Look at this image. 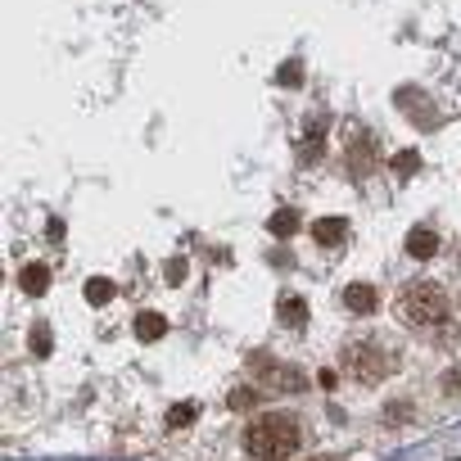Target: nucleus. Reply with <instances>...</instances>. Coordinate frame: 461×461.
<instances>
[{"instance_id": "1", "label": "nucleus", "mask_w": 461, "mask_h": 461, "mask_svg": "<svg viewBox=\"0 0 461 461\" xmlns=\"http://www.w3.org/2000/svg\"><path fill=\"white\" fill-rule=\"evenodd\" d=\"M299 443H303V425L285 411H263L245 429V452L258 461H285L299 452Z\"/></svg>"}, {"instance_id": "2", "label": "nucleus", "mask_w": 461, "mask_h": 461, "mask_svg": "<svg viewBox=\"0 0 461 461\" xmlns=\"http://www.w3.org/2000/svg\"><path fill=\"white\" fill-rule=\"evenodd\" d=\"M447 290L443 285H434V281H411L402 294H398V317L407 321V326H434V321H443L447 317Z\"/></svg>"}, {"instance_id": "3", "label": "nucleus", "mask_w": 461, "mask_h": 461, "mask_svg": "<svg viewBox=\"0 0 461 461\" xmlns=\"http://www.w3.org/2000/svg\"><path fill=\"white\" fill-rule=\"evenodd\" d=\"M344 366H348V375H353L357 384H380V380L393 371V353L380 348L375 339H357V344L344 348Z\"/></svg>"}, {"instance_id": "4", "label": "nucleus", "mask_w": 461, "mask_h": 461, "mask_svg": "<svg viewBox=\"0 0 461 461\" xmlns=\"http://www.w3.org/2000/svg\"><path fill=\"white\" fill-rule=\"evenodd\" d=\"M312 240H317L321 249L344 245V240H348V221H344V217H321V221L312 226Z\"/></svg>"}, {"instance_id": "5", "label": "nucleus", "mask_w": 461, "mask_h": 461, "mask_svg": "<svg viewBox=\"0 0 461 461\" xmlns=\"http://www.w3.org/2000/svg\"><path fill=\"white\" fill-rule=\"evenodd\" d=\"M407 254L411 258H434L438 254V236H434L429 226H411L407 230Z\"/></svg>"}, {"instance_id": "6", "label": "nucleus", "mask_w": 461, "mask_h": 461, "mask_svg": "<svg viewBox=\"0 0 461 461\" xmlns=\"http://www.w3.org/2000/svg\"><path fill=\"white\" fill-rule=\"evenodd\" d=\"M375 303H380V299H375V290H371L366 281H357V285H348V290H344V308H348V312H357V317L375 312Z\"/></svg>"}, {"instance_id": "7", "label": "nucleus", "mask_w": 461, "mask_h": 461, "mask_svg": "<svg viewBox=\"0 0 461 461\" xmlns=\"http://www.w3.org/2000/svg\"><path fill=\"white\" fill-rule=\"evenodd\" d=\"M276 317H281V326H290V330H299V326H308V303L303 299H281V308H276Z\"/></svg>"}, {"instance_id": "8", "label": "nucleus", "mask_w": 461, "mask_h": 461, "mask_svg": "<svg viewBox=\"0 0 461 461\" xmlns=\"http://www.w3.org/2000/svg\"><path fill=\"white\" fill-rule=\"evenodd\" d=\"M163 330H167V321H163L158 312H140V317H136V339H140V344L163 339Z\"/></svg>"}, {"instance_id": "9", "label": "nucleus", "mask_w": 461, "mask_h": 461, "mask_svg": "<svg viewBox=\"0 0 461 461\" xmlns=\"http://www.w3.org/2000/svg\"><path fill=\"white\" fill-rule=\"evenodd\" d=\"M263 380H267L272 389H290V393H294V389H303V375H294V371H285V366H276V362H272V366H263Z\"/></svg>"}, {"instance_id": "10", "label": "nucleus", "mask_w": 461, "mask_h": 461, "mask_svg": "<svg viewBox=\"0 0 461 461\" xmlns=\"http://www.w3.org/2000/svg\"><path fill=\"white\" fill-rule=\"evenodd\" d=\"M50 285V272L41 267V263H32V267H23L19 272V290H28V294H41Z\"/></svg>"}, {"instance_id": "11", "label": "nucleus", "mask_w": 461, "mask_h": 461, "mask_svg": "<svg viewBox=\"0 0 461 461\" xmlns=\"http://www.w3.org/2000/svg\"><path fill=\"white\" fill-rule=\"evenodd\" d=\"M109 299H113V281H104V276L86 281V303H109Z\"/></svg>"}, {"instance_id": "12", "label": "nucleus", "mask_w": 461, "mask_h": 461, "mask_svg": "<svg viewBox=\"0 0 461 461\" xmlns=\"http://www.w3.org/2000/svg\"><path fill=\"white\" fill-rule=\"evenodd\" d=\"M272 230H276V236H294V230H299V212H290V208L272 212Z\"/></svg>"}, {"instance_id": "13", "label": "nucleus", "mask_w": 461, "mask_h": 461, "mask_svg": "<svg viewBox=\"0 0 461 461\" xmlns=\"http://www.w3.org/2000/svg\"><path fill=\"white\" fill-rule=\"evenodd\" d=\"M303 158H321V122L312 127V136H303Z\"/></svg>"}, {"instance_id": "14", "label": "nucleus", "mask_w": 461, "mask_h": 461, "mask_svg": "<svg viewBox=\"0 0 461 461\" xmlns=\"http://www.w3.org/2000/svg\"><path fill=\"white\" fill-rule=\"evenodd\" d=\"M32 353H37V357H46V353H50V330H46L41 321H37V330H32Z\"/></svg>"}, {"instance_id": "15", "label": "nucleus", "mask_w": 461, "mask_h": 461, "mask_svg": "<svg viewBox=\"0 0 461 461\" xmlns=\"http://www.w3.org/2000/svg\"><path fill=\"white\" fill-rule=\"evenodd\" d=\"M416 167H420V158H416V154H411V149H407V154H398V158H393V172H398V176H407V172H416Z\"/></svg>"}, {"instance_id": "16", "label": "nucleus", "mask_w": 461, "mask_h": 461, "mask_svg": "<svg viewBox=\"0 0 461 461\" xmlns=\"http://www.w3.org/2000/svg\"><path fill=\"white\" fill-rule=\"evenodd\" d=\"M167 420H172V425H190V420H194V407H190V402H181V407H172V416H167Z\"/></svg>"}, {"instance_id": "17", "label": "nucleus", "mask_w": 461, "mask_h": 461, "mask_svg": "<svg viewBox=\"0 0 461 461\" xmlns=\"http://www.w3.org/2000/svg\"><path fill=\"white\" fill-rule=\"evenodd\" d=\"M249 402H254L249 389H236V393H230V407H249Z\"/></svg>"}, {"instance_id": "18", "label": "nucleus", "mask_w": 461, "mask_h": 461, "mask_svg": "<svg viewBox=\"0 0 461 461\" xmlns=\"http://www.w3.org/2000/svg\"><path fill=\"white\" fill-rule=\"evenodd\" d=\"M281 82L294 86V82H299V64H285V68H281Z\"/></svg>"}]
</instances>
